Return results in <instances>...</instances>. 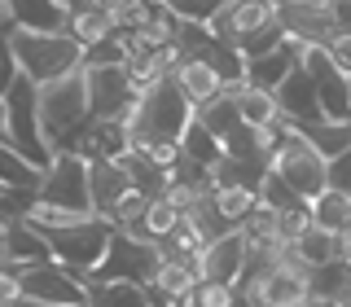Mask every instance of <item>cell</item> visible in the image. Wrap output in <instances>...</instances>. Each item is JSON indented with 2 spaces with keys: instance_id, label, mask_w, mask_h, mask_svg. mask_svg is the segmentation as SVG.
I'll use <instances>...</instances> for the list:
<instances>
[{
  "instance_id": "obj_1",
  "label": "cell",
  "mask_w": 351,
  "mask_h": 307,
  "mask_svg": "<svg viewBox=\"0 0 351 307\" xmlns=\"http://www.w3.org/2000/svg\"><path fill=\"white\" fill-rule=\"evenodd\" d=\"M36 106H40V127L53 154H66L71 140L80 136V127L88 123V75L84 66L71 75H58L49 84H36Z\"/></svg>"
},
{
  "instance_id": "obj_2",
  "label": "cell",
  "mask_w": 351,
  "mask_h": 307,
  "mask_svg": "<svg viewBox=\"0 0 351 307\" xmlns=\"http://www.w3.org/2000/svg\"><path fill=\"white\" fill-rule=\"evenodd\" d=\"M193 123V106L189 97L176 88V79H162L141 93L136 110L128 114V136H132V149L149 145V140H180L184 127Z\"/></svg>"
},
{
  "instance_id": "obj_3",
  "label": "cell",
  "mask_w": 351,
  "mask_h": 307,
  "mask_svg": "<svg viewBox=\"0 0 351 307\" xmlns=\"http://www.w3.org/2000/svg\"><path fill=\"white\" fill-rule=\"evenodd\" d=\"M36 228V224H31ZM40 237L49 241V255L53 263L71 268L75 277H93L97 263L106 259L110 250V237H114V224L101 215H84L75 224H62V228H40Z\"/></svg>"
},
{
  "instance_id": "obj_4",
  "label": "cell",
  "mask_w": 351,
  "mask_h": 307,
  "mask_svg": "<svg viewBox=\"0 0 351 307\" xmlns=\"http://www.w3.org/2000/svg\"><path fill=\"white\" fill-rule=\"evenodd\" d=\"M14 58L18 71L36 84H49L58 75H71L84 66V49L71 40V31H58V36H40V31H14Z\"/></svg>"
},
{
  "instance_id": "obj_5",
  "label": "cell",
  "mask_w": 351,
  "mask_h": 307,
  "mask_svg": "<svg viewBox=\"0 0 351 307\" xmlns=\"http://www.w3.org/2000/svg\"><path fill=\"white\" fill-rule=\"evenodd\" d=\"M5 106H9V145H14V149L22 154V158H31L40 171H49L58 154L49 149V140H44V127H40L36 79L18 75V84L5 93Z\"/></svg>"
},
{
  "instance_id": "obj_6",
  "label": "cell",
  "mask_w": 351,
  "mask_h": 307,
  "mask_svg": "<svg viewBox=\"0 0 351 307\" xmlns=\"http://www.w3.org/2000/svg\"><path fill=\"white\" fill-rule=\"evenodd\" d=\"M158 263H162L158 241L128 237V233H119V228H114L106 259L97 263V272H93V277H84V281H93V285H114V281L149 285V281H154V272H158Z\"/></svg>"
},
{
  "instance_id": "obj_7",
  "label": "cell",
  "mask_w": 351,
  "mask_h": 307,
  "mask_svg": "<svg viewBox=\"0 0 351 307\" xmlns=\"http://www.w3.org/2000/svg\"><path fill=\"white\" fill-rule=\"evenodd\" d=\"M272 175H281V180L290 184L307 206L329 189V162L307 145L294 127L281 132V145H277V154H272Z\"/></svg>"
},
{
  "instance_id": "obj_8",
  "label": "cell",
  "mask_w": 351,
  "mask_h": 307,
  "mask_svg": "<svg viewBox=\"0 0 351 307\" xmlns=\"http://www.w3.org/2000/svg\"><path fill=\"white\" fill-rule=\"evenodd\" d=\"M40 202H53L71 215H97L93 211V180H88V158L80 154H58L53 167L40 180Z\"/></svg>"
},
{
  "instance_id": "obj_9",
  "label": "cell",
  "mask_w": 351,
  "mask_h": 307,
  "mask_svg": "<svg viewBox=\"0 0 351 307\" xmlns=\"http://www.w3.org/2000/svg\"><path fill=\"white\" fill-rule=\"evenodd\" d=\"M84 75H88V114L97 123H128V114L141 101L128 66H97Z\"/></svg>"
},
{
  "instance_id": "obj_10",
  "label": "cell",
  "mask_w": 351,
  "mask_h": 307,
  "mask_svg": "<svg viewBox=\"0 0 351 307\" xmlns=\"http://www.w3.org/2000/svg\"><path fill=\"white\" fill-rule=\"evenodd\" d=\"M18 285L22 299H36L44 307H88V285L84 277H75L62 263H31V268H18Z\"/></svg>"
},
{
  "instance_id": "obj_11",
  "label": "cell",
  "mask_w": 351,
  "mask_h": 307,
  "mask_svg": "<svg viewBox=\"0 0 351 307\" xmlns=\"http://www.w3.org/2000/svg\"><path fill=\"white\" fill-rule=\"evenodd\" d=\"M303 71L316 84V101L329 123H351V79L329 62L325 49H303Z\"/></svg>"
},
{
  "instance_id": "obj_12",
  "label": "cell",
  "mask_w": 351,
  "mask_h": 307,
  "mask_svg": "<svg viewBox=\"0 0 351 307\" xmlns=\"http://www.w3.org/2000/svg\"><path fill=\"white\" fill-rule=\"evenodd\" d=\"M307 299H312V268H307V263L285 246L281 268L272 272V277L263 281L246 303L250 307H303Z\"/></svg>"
},
{
  "instance_id": "obj_13",
  "label": "cell",
  "mask_w": 351,
  "mask_h": 307,
  "mask_svg": "<svg viewBox=\"0 0 351 307\" xmlns=\"http://www.w3.org/2000/svg\"><path fill=\"white\" fill-rule=\"evenodd\" d=\"M272 18H277V5H272V0H224L211 14V22H206V31H211L219 44L241 49V40L255 36L259 27H268Z\"/></svg>"
},
{
  "instance_id": "obj_14",
  "label": "cell",
  "mask_w": 351,
  "mask_h": 307,
  "mask_svg": "<svg viewBox=\"0 0 351 307\" xmlns=\"http://www.w3.org/2000/svg\"><path fill=\"white\" fill-rule=\"evenodd\" d=\"M277 18L285 40L299 44V49H325L338 36L334 9H307V5H294V0H277Z\"/></svg>"
},
{
  "instance_id": "obj_15",
  "label": "cell",
  "mask_w": 351,
  "mask_h": 307,
  "mask_svg": "<svg viewBox=\"0 0 351 307\" xmlns=\"http://www.w3.org/2000/svg\"><path fill=\"white\" fill-rule=\"evenodd\" d=\"M246 259H250V250L241 241V233H228L219 241H206L202 255L193 259V272H197V281H215V285H233L237 290V277L246 268Z\"/></svg>"
},
{
  "instance_id": "obj_16",
  "label": "cell",
  "mask_w": 351,
  "mask_h": 307,
  "mask_svg": "<svg viewBox=\"0 0 351 307\" xmlns=\"http://www.w3.org/2000/svg\"><path fill=\"white\" fill-rule=\"evenodd\" d=\"M277 110H281V119H285V127H312V123H321V101H316V84H312V75L303 71V62H299V71L285 79L277 93Z\"/></svg>"
},
{
  "instance_id": "obj_17",
  "label": "cell",
  "mask_w": 351,
  "mask_h": 307,
  "mask_svg": "<svg viewBox=\"0 0 351 307\" xmlns=\"http://www.w3.org/2000/svg\"><path fill=\"white\" fill-rule=\"evenodd\" d=\"M299 62H303V49L285 40L277 53L246 62V88H259V93H277V88H281L285 79H290L294 71H299Z\"/></svg>"
},
{
  "instance_id": "obj_18",
  "label": "cell",
  "mask_w": 351,
  "mask_h": 307,
  "mask_svg": "<svg viewBox=\"0 0 351 307\" xmlns=\"http://www.w3.org/2000/svg\"><path fill=\"white\" fill-rule=\"evenodd\" d=\"M88 180H93V211L101 219L114 215V206L123 202L128 193H136L132 180H128V171H123V162H110V158L88 162Z\"/></svg>"
},
{
  "instance_id": "obj_19",
  "label": "cell",
  "mask_w": 351,
  "mask_h": 307,
  "mask_svg": "<svg viewBox=\"0 0 351 307\" xmlns=\"http://www.w3.org/2000/svg\"><path fill=\"white\" fill-rule=\"evenodd\" d=\"M171 79H176V88H180L184 97H189V106H193V110L211 106L215 97H224V93H228V84L219 79V75H215L206 62H180Z\"/></svg>"
},
{
  "instance_id": "obj_20",
  "label": "cell",
  "mask_w": 351,
  "mask_h": 307,
  "mask_svg": "<svg viewBox=\"0 0 351 307\" xmlns=\"http://www.w3.org/2000/svg\"><path fill=\"white\" fill-rule=\"evenodd\" d=\"M5 5L14 14V27H22V31H40V36L71 31V18L58 9V0H5Z\"/></svg>"
},
{
  "instance_id": "obj_21",
  "label": "cell",
  "mask_w": 351,
  "mask_h": 307,
  "mask_svg": "<svg viewBox=\"0 0 351 307\" xmlns=\"http://www.w3.org/2000/svg\"><path fill=\"white\" fill-rule=\"evenodd\" d=\"M228 93L237 97L241 123H250V127H263V132H281V127H285V119H281V110H277V97H272V93H259V88H246V84L228 88Z\"/></svg>"
},
{
  "instance_id": "obj_22",
  "label": "cell",
  "mask_w": 351,
  "mask_h": 307,
  "mask_svg": "<svg viewBox=\"0 0 351 307\" xmlns=\"http://www.w3.org/2000/svg\"><path fill=\"white\" fill-rule=\"evenodd\" d=\"M307 215H312L316 228H325V233L338 237L343 228H351V193H343V189H325L312 206H307Z\"/></svg>"
},
{
  "instance_id": "obj_23",
  "label": "cell",
  "mask_w": 351,
  "mask_h": 307,
  "mask_svg": "<svg viewBox=\"0 0 351 307\" xmlns=\"http://www.w3.org/2000/svg\"><path fill=\"white\" fill-rule=\"evenodd\" d=\"M40 180H44V171L36 167V162L22 158L9 140H0V184H5V189H31V193H40Z\"/></svg>"
},
{
  "instance_id": "obj_24",
  "label": "cell",
  "mask_w": 351,
  "mask_h": 307,
  "mask_svg": "<svg viewBox=\"0 0 351 307\" xmlns=\"http://www.w3.org/2000/svg\"><path fill=\"white\" fill-rule=\"evenodd\" d=\"M180 149H184V158H193L197 167H206L211 171L219 158H224V140L215 136L206 123H197V114H193V123L184 127V136H180Z\"/></svg>"
},
{
  "instance_id": "obj_25",
  "label": "cell",
  "mask_w": 351,
  "mask_h": 307,
  "mask_svg": "<svg viewBox=\"0 0 351 307\" xmlns=\"http://www.w3.org/2000/svg\"><path fill=\"white\" fill-rule=\"evenodd\" d=\"M88 285V307H154V294L145 285H128V281H114V285Z\"/></svg>"
},
{
  "instance_id": "obj_26",
  "label": "cell",
  "mask_w": 351,
  "mask_h": 307,
  "mask_svg": "<svg viewBox=\"0 0 351 307\" xmlns=\"http://www.w3.org/2000/svg\"><path fill=\"white\" fill-rule=\"evenodd\" d=\"M299 136L312 145L321 158H338L343 149H351V123H329V119H321V123H312V127H299Z\"/></svg>"
},
{
  "instance_id": "obj_27",
  "label": "cell",
  "mask_w": 351,
  "mask_h": 307,
  "mask_svg": "<svg viewBox=\"0 0 351 307\" xmlns=\"http://www.w3.org/2000/svg\"><path fill=\"white\" fill-rule=\"evenodd\" d=\"M119 162H123V171H128V180H132V189H136V193H145V197H158L162 189H167V171H162V167H154V162L145 158V154L128 149Z\"/></svg>"
},
{
  "instance_id": "obj_28",
  "label": "cell",
  "mask_w": 351,
  "mask_h": 307,
  "mask_svg": "<svg viewBox=\"0 0 351 307\" xmlns=\"http://www.w3.org/2000/svg\"><path fill=\"white\" fill-rule=\"evenodd\" d=\"M294 255H299L303 263H307V268H325V263H334V259H343V255H338V237L334 233H325V228H307V233L299 237V241H294Z\"/></svg>"
},
{
  "instance_id": "obj_29",
  "label": "cell",
  "mask_w": 351,
  "mask_h": 307,
  "mask_svg": "<svg viewBox=\"0 0 351 307\" xmlns=\"http://www.w3.org/2000/svg\"><path fill=\"white\" fill-rule=\"evenodd\" d=\"M119 36L114 31V18L106 14V9H84L80 18H71V40L80 44V49H97L101 40Z\"/></svg>"
},
{
  "instance_id": "obj_30",
  "label": "cell",
  "mask_w": 351,
  "mask_h": 307,
  "mask_svg": "<svg viewBox=\"0 0 351 307\" xmlns=\"http://www.w3.org/2000/svg\"><path fill=\"white\" fill-rule=\"evenodd\" d=\"M351 290V263L347 259H334L325 268H312V294L316 299H329V303H343Z\"/></svg>"
},
{
  "instance_id": "obj_31",
  "label": "cell",
  "mask_w": 351,
  "mask_h": 307,
  "mask_svg": "<svg viewBox=\"0 0 351 307\" xmlns=\"http://www.w3.org/2000/svg\"><path fill=\"white\" fill-rule=\"evenodd\" d=\"M215 206H219V215H224L233 228H241L250 219V211L259 206V189H246V184H224V189H215Z\"/></svg>"
},
{
  "instance_id": "obj_32",
  "label": "cell",
  "mask_w": 351,
  "mask_h": 307,
  "mask_svg": "<svg viewBox=\"0 0 351 307\" xmlns=\"http://www.w3.org/2000/svg\"><path fill=\"white\" fill-rule=\"evenodd\" d=\"M193 114H197V123H206V127H211V132H215L219 140H224L228 132H237V127H241V110H237V97H233V93L215 97L211 106L193 110Z\"/></svg>"
},
{
  "instance_id": "obj_33",
  "label": "cell",
  "mask_w": 351,
  "mask_h": 307,
  "mask_svg": "<svg viewBox=\"0 0 351 307\" xmlns=\"http://www.w3.org/2000/svg\"><path fill=\"white\" fill-rule=\"evenodd\" d=\"M259 202L268 206V211H277V215H290V211H307V202L299 193L290 189V184L281 180V175H263V184H259Z\"/></svg>"
},
{
  "instance_id": "obj_34",
  "label": "cell",
  "mask_w": 351,
  "mask_h": 307,
  "mask_svg": "<svg viewBox=\"0 0 351 307\" xmlns=\"http://www.w3.org/2000/svg\"><path fill=\"white\" fill-rule=\"evenodd\" d=\"M180 211L167 202V197H149V206H145V219H141V233H145V241H162L171 233L176 224H180Z\"/></svg>"
},
{
  "instance_id": "obj_35",
  "label": "cell",
  "mask_w": 351,
  "mask_h": 307,
  "mask_svg": "<svg viewBox=\"0 0 351 307\" xmlns=\"http://www.w3.org/2000/svg\"><path fill=\"white\" fill-rule=\"evenodd\" d=\"M281 44H285L281 18H272L268 27H259L255 36H246V40H241V49H237V53H241V58H246V62H255V58H268V53H277Z\"/></svg>"
},
{
  "instance_id": "obj_36",
  "label": "cell",
  "mask_w": 351,
  "mask_h": 307,
  "mask_svg": "<svg viewBox=\"0 0 351 307\" xmlns=\"http://www.w3.org/2000/svg\"><path fill=\"white\" fill-rule=\"evenodd\" d=\"M132 62V49L123 36H110L101 40L97 49H84V71H97V66H128Z\"/></svg>"
},
{
  "instance_id": "obj_37",
  "label": "cell",
  "mask_w": 351,
  "mask_h": 307,
  "mask_svg": "<svg viewBox=\"0 0 351 307\" xmlns=\"http://www.w3.org/2000/svg\"><path fill=\"white\" fill-rule=\"evenodd\" d=\"M36 202H40V193H31V189H0V228L31 219V206Z\"/></svg>"
},
{
  "instance_id": "obj_38",
  "label": "cell",
  "mask_w": 351,
  "mask_h": 307,
  "mask_svg": "<svg viewBox=\"0 0 351 307\" xmlns=\"http://www.w3.org/2000/svg\"><path fill=\"white\" fill-rule=\"evenodd\" d=\"M154 14H158V5H149V0H123L119 9H110V18H114V31H119V36H132V31H141Z\"/></svg>"
},
{
  "instance_id": "obj_39",
  "label": "cell",
  "mask_w": 351,
  "mask_h": 307,
  "mask_svg": "<svg viewBox=\"0 0 351 307\" xmlns=\"http://www.w3.org/2000/svg\"><path fill=\"white\" fill-rule=\"evenodd\" d=\"M18 31V27H14ZM14 31H0V97L18 84V58H14Z\"/></svg>"
},
{
  "instance_id": "obj_40",
  "label": "cell",
  "mask_w": 351,
  "mask_h": 307,
  "mask_svg": "<svg viewBox=\"0 0 351 307\" xmlns=\"http://www.w3.org/2000/svg\"><path fill=\"white\" fill-rule=\"evenodd\" d=\"M233 303H237L233 285H215V281L197 285V307H233Z\"/></svg>"
},
{
  "instance_id": "obj_41",
  "label": "cell",
  "mask_w": 351,
  "mask_h": 307,
  "mask_svg": "<svg viewBox=\"0 0 351 307\" xmlns=\"http://www.w3.org/2000/svg\"><path fill=\"white\" fill-rule=\"evenodd\" d=\"M325 53H329V62H334L338 71L351 79V36H347V31H338V36L325 44Z\"/></svg>"
},
{
  "instance_id": "obj_42",
  "label": "cell",
  "mask_w": 351,
  "mask_h": 307,
  "mask_svg": "<svg viewBox=\"0 0 351 307\" xmlns=\"http://www.w3.org/2000/svg\"><path fill=\"white\" fill-rule=\"evenodd\" d=\"M329 189L351 193V149H343L338 158H329Z\"/></svg>"
},
{
  "instance_id": "obj_43",
  "label": "cell",
  "mask_w": 351,
  "mask_h": 307,
  "mask_svg": "<svg viewBox=\"0 0 351 307\" xmlns=\"http://www.w3.org/2000/svg\"><path fill=\"white\" fill-rule=\"evenodd\" d=\"M58 9H62L66 18H80L84 9H93V0H58Z\"/></svg>"
},
{
  "instance_id": "obj_44",
  "label": "cell",
  "mask_w": 351,
  "mask_h": 307,
  "mask_svg": "<svg viewBox=\"0 0 351 307\" xmlns=\"http://www.w3.org/2000/svg\"><path fill=\"white\" fill-rule=\"evenodd\" d=\"M334 18H338V31L351 36V5H334Z\"/></svg>"
},
{
  "instance_id": "obj_45",
  "label": "cell",
  "mask_w": 351,
  "mask_h": 307,
  "mask_svg": "<svg viewBox=\"0 0 351 307\" xmlns=\"http://www.w3.org/2000/svg\"><path fill=\"white\" fill-rule=\"evenodd\" d=\"M0 140H9V106H5V97H0Z\"/></svg>"
},
{
  "instance_id": "obj_46",
  "label": "cell",
  "mask_w": 351,
  "mask_h": 307,
  "mask_svg": "<svg viewBox=\"0 0 351 307\" xmlns=\"http://www.w3.org/2000/svg\"><path fill=\"white\" fill-rule=\"evenodd\" d=\"M0 31H14V14H9L5 0H0Z\"/></svg>"
},
{
  "instance_id": "obj_47",
  "label": "cell",
  "mask_w": 351,
  "mask_h": 307,
  "mask_svg": "<svg viewBox=\"0 0 351 307\" xmlns=\"http://www.w3.org/2000/svg\"><path fill=\"white\" fill-rule=\"evenodd\" d=\"M5 263H9V233L0 228V268H5Z\"/></svg>"
},
{
  "instance_id": "obj_48",
  "label": "cell",
  "mask_w": 351,
  "mask_h": 307,
  "mask_svg": "<svg viewBox=\"0 0 351 307\" xmlns=\"http://www.w3.org/2000/svg\"><path fill=\"white\" fill-rule=\"evenodd\" d=\"M294 5H307V9H334V0H294Z\"/></svg>"
},
{
  "instance_id": "obj_49",
  "label": "cell",
  "mask_w": 351,
  "mask_h": 307,
  "mask_svg": "<svg viewBox=\"0 0 351 307\" xmlns=\"http://www.w3.org/2000/svg\"><path fill=\"white\" fill-rule=\"evenodd\" d=\"M119 5H123V0H93V9H106V14H110V9H119Z\"/></svg>"
},
{
  "instance_id": "obj_50",
  "label": "cell",
  "mask_w": 351,
  "mask_h": 307,
  "mask_svg": "<svg viewBox=\"0 0 351 307\" xmlns=\"http://www.w3.org/2000/svg\"><path fill=\"white\" fill-rule=\"evenodd\" d=\"M303 307H343V303H329V299H316V294H312V299H307Z\"/></svg>"
},
{
  "instance_id": "obj_51",
  "label": "cell",
  "mask_w": 351,
  "mask_h": 307,
  "mask_svg": "<svg viewBox=\"0 0 351 307\" xmlns=\"http://www.w3.org/2000/svg\"><path fill=\"white\" fill-rule=\"evenodd\" d=\"M9 307H44V303H36V299H14Z\"/></svg>"
},
{
  "instance_id": "obj_52",
  "label": "cell",
  "mask_w": 351,
  "mask_h": 307,
  "mask_svg": "<svg viewBox=\"0 0 351 307\" xmlns=\"http://www.w3.org/2000/svg\"><path fill=\"white\" fill-rule=\"evenodd\" d=\"M233 307H250V303H246V299H241V294H237V303H233Z\"/></svg>"
},
{
  "instance_id": "obj_53",
  "label": "cell",
  "mask_w": 351,
  "mask_h": 307,
  "mask_svg": "<svg viewBox=\"0 0 351 307\" xmlns=\"http://www.w3.org/2000/svg\"><path fill=\"white\" fill-rule=\"evenodd\" d=\"M343 307H351V290H347V299H343Z\"/></svg>"
},
{
  "instance_id": "obj_54",
  "label": "cell",
  "mask_w": 351,
  "mask_h": 307,
  "mask_svg": "<svg viewBox=\"0 0 351 307\" xmlns=\"http://www.w3.org/2000/svg\"><path fill=\"white\" fill-rule=\"evenodd\" d=\"M334 5H351V0H334Z\"/></svg>"
},
{
  "instance_id": "obj_55",
  "label": "cell",
  "mask_w": 351,
  "mask_h": 307,
  "mask_svg": "<svg viewBox=\"0 0 351 307\" xmlns=\"http://www.w3.org/2000/svg\"><path fill=\"white\" fill-rule=\"evenodd\" d=\"M272 5H277V0H272Z\"/></svg>"
},
{
  "instance_id": "obj_56",
  "label": "cell",
  "mask_w": 351,
  "mask_h": 307,
  "mask_svg": "<svg viewBox=\"0 0 351 307\" xmlns=\"http://www.w3.org/2000/svg\"><path fill=\"white\" fill-rule=\"evenodd\" d=\"M0 189H5V184H0Z\"/></svg>"
}]
</instances>
